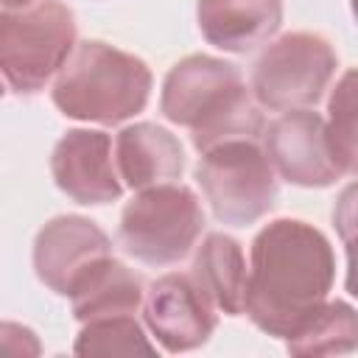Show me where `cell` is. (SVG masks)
I'll list each match as a JSON object with an SVG mask.
<instances>
[{"label": "cell", "instance_id": "5", "mask_svg": "<svg viewBox=\"0 0 358 358\" xmlns=\"http://www.w3.org/2000/svg\"><path fill=\"white\" fill-rule=\"evenodd\" d=\"M204 229L196 193L168 182L140 190L120 213L117 241L126 255L145 266H171L187 257Z\"/></svg>", "mask_w": 358, "mask_h": 358}, {"label": "cell", "instance_id": "9", "mask_svg": "<svg viewBox=\"0 0 358 358\" xmlns=\"http://www.w3.org/2000/svg\"><path fill=\"white\" fill-rule=\"evenodd\" d=\"M263 148L274 171L296 187H330L341 171L330 154L327 120L310 109H291L263 131Z\"/></svg>", "mask_w": 358, "mask_h": 358}, {"label": "cell", "instance_id": "17", "mask_svg": "<svg viewBox=\"0 0 358 358\" xmlns=\"http://www.w3.org/2000/svg\"><path fill=\"white\" fill-rule=\"evenodd\" d=\"M327 143L338 171L358 176V67L347 70L330 92Z\"/></svg>", "mask_w": 358, "mask_h": 358}, {"label": "cell", "instance_id": "1", "mask_svg": "<svg viewBox=\"0 0 358 358\" xmlns=\"http://www.w3.org/2000/svg\"><path fill=\"white\" fill-rule=\"evenodd\" d=\"M336 280L330 241L308 221L266 224L249 252L246 316L274 338H288L322 302Z\"/></svg>", "mask_w": 358, "mask_h": 358}, {"label": "cell", "instance_id": "7", "mask_svg": "<svg viewBox=\"0 0 358 358\" xmlns=\"http://www.w3.org/2000/svg\"><path fill=\"white\" fill-rule=\"evenodd\" d=\"M338 56L333 45L310 31H291L266 45L252 67V95L263 109H310L333 81Z\"/></svg>", "mask_w": 358, "mask_h": 358}, {"label": "cell", "instance_id": "4", "mask_svg": "<svg viewBox=\"0 0 358 358\" xmlns=\"http://www.w3.org/2000/svg\"><path fill=\"white\" fill-rule=\"evenodd\" d=\"M76 50V17L62 0L0 14V70L11 92L36 95Z\"/></svg>", "mask_w": 358, "mask_h": 358}, {"label": "cell", "instance_id": "6", "mask_svg": "<svg viewBox=\"0 0 358 358\" xmlns=\"http://www.w3.org/2000/svg\"><path fill=\"white\" fill-rule=\"evenodd\" d=\"M196 182L221 224L246 227L277 201V171L257 140H229L201 154Z\"/></svg>", "mask_w": 358, "mask_h": 358}, {"label": "cell", "instance_id": "18", "mask_svg": "<svg viewBox=\"0 0 358 358\" xmlns=\"http://www.w3.org/2000/svg\"><path fill=\"white\" fill-rule=\"evenodd\" d=\"M76 355H154L157 347L134 316H106L84 322L73 344Z\"/></svg>", "mask_w": 358, "mask_h": 358}, {"label": "cell", "instance_id": "12", "mask_svg": "<svg viewBox=\"0 0 358 358\" xmlns=\"http://www.w3.org/2000/svg\"><path fill=\"white\" fill-rule=\"evenodd\" d=\"M196 22L213 48L246 53L280 31L282 0H199Z\"/></svg>", "mask_w": 358, "mask_h": 358}, {"label": "cell", "instance_id": "16", "mask_svg": "<svg viewBox=\"0 0 358 358\" xmlns=\"http://www.w3.org/2000/svg\"><path fill=\"white\" fill-rule=\"evenodd\" d=\"M291 355H344L358 350V310L344 299L322 302L288 338Z\"/></svg>", "mask_w": 358, "mask_h": 358}, {"label": "cell", "instance_id": "8", "mask_svg": "<svg viewBox=\"0 0 358 358\" xmlns=\"http://www.w3.org/2000/svg\"><path fill=\"white\" fill-rule=\"evenodd\" d=\"M193 274H162L143 299V319L165 352H187L210 341L218 319Z\"/></svg>", "mask_w": 358, "mask_h": 358}, {"label": "cell", "instance_id": "10", "mask_svg": "<svg viewBox=\"0 0 358 358\" xmlns=\"http://www.w3.org/2000/svg\"><path fill=\"white\" fill-rule=\"evenodd\" d=\"M112 159V137L98 129H70L59 137L50 154L56 187L76 204H112L123 193L120 173Z\"/></svg>", "mask_w": 358, "mask_h": 358}, {"label": "cell", "instance_id": "11", "mask_svg": "<svg viewBox=\"0 0 358 358\" xmlns=\"http://www.w3.org/2000/svg\"><path fill=\"white\" fill-rule=\"evenodd\" d=\"M106 257H112L109 235L84 215H56L34 241V271L62 296H67L73 285Z\"/></svg>", "mask_w": 358, "mask_h": 358}, {"label": "cell", "instance_id": "2", "mask_svg": "<svg viewBox=\"0 0 358 358\" xmlns=\"http://www.w3.org/2000/svg\"><path fill=\"white\" fill-rule=\"evenodd\" d=\"M159 112L190 129L199 154L229 140H263L266 131L260 103L246 90L238 67L207 53L185 56L168 70Z\"/></svg>", "mask_w": 358, "mask_h": 358}, {"label": "cell", "instance_id": "13", "mask_svg": "<svg viewBox=\"0 0 358 358\" xmlns=\"http://www.w3.org/2000/svg\"><path fill=\"white\" fill-rule=\"evenodd\" d=\"M115 162L126 187L145 190L182 179L185 148L157 123H131L115 137Z\"/></svg>", "mask_w": 358, "mask_h": 358}, {"label": "cell", "instance_id": "21", "mask_svg": "<svg viewBox=\"0 0 358 358\" xmlns=\"http://www.w3.org/2000/svg\"><path fill=\"white\" fill-rule=\"evenodd\" d=\"M350 8H352V17H355V22H358V0H350Z\"/></svg>", "mask_w": 358, "mask_h": 358}, {"label": "cell", "instance_id": "14", "mask_svg": "<svg viewBox=\"0 0 358 358\" xmlns=\"http://www.w3.org/2000/svg\"><path fill=\"white\" fill-rule=\"evenodd\" d=\"M73 316L84 324L106 316H134L145 299L143 280L115 257L95 263L67 294Z\"/></svg>", "mask_w": 358, "mask_h": 358}, {"label": "cell", "instance_id": "3", "mask_svg": "<svg viewBox=\"0 0 358 358\" xmlns=\"http://www.w3.org/2000/svg\"><path fill=\"white\" fill-rule=\"evenodd\" d=\"M151 95L148 64L101 39L76 45L59 70L50 98L53 106L73 120L117 126L140 115Z\"/></svg>", "mask_w": 358, "mask_h": 358}, {"label": "cell", "instance_id": "20", "mask_svg": "<svg viewBox=\"0 0 358 358\" xmlns=\"http://www.w3.org/2000/svg\"><path fill=\"white\" fill-rule=\"evenodd\" d=\"M39 0H3V11H17V8H28Z\"/></svg>", "mask_w": 358, "mask_h": 358}, {"label": "cell", "instance_id": "15", "mask_svg": "<svg viewBox=\"0 0 358 358\" xmlns=\"http://www.w3.org/2000/svg\"><path fill=\"white\" fill-rule=\"evenodd\" d=\"M190 274L221 313L241 316L246 310L249 268L243 260V249L235 238L224 232H210L201 246H196Z\"/></svg>", "mask_w": 358, "mask_h": 358}, {"label": "cell", "instance_id": "19", "mask_svg": "<svg viewBox=\"0 0 358 358\" xmlns=\"http://www.w3.org/2000/svg\"><path fill=\"white\" fill-rule=\"evenodd\" d=\"M333 227L347 252V291L358 299V182L347 185L333 207Z\"/></svg>", "mask_w": 358, "mask_h": 358}]
</instances>
